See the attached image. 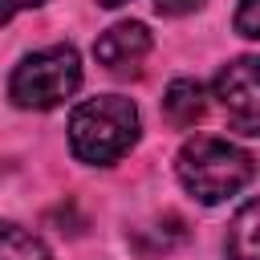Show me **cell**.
Here are the masks:
<instances>
[{"label": "cell", "instance_id": "8fae6325", "mask_svg": "<svg viewBox=\"0 0 260 260\" xmlns=\"http://www.w3.org/2000/svg\"><path fill=\"white\" fill-rule=\"evenodd\" d=\"M37 4H45V0H0V24L12 20V16L24 12V8H37Z\"/></svg>", "mask_w": 260, "mask_h": 260}, {"label": "cell", "instance_id": "9c48e42d", "mask_svg": "<svg viewBox=\"0 0 260 260\" xmlns=\"http://www.w3.org/2000/svg\"><path fill=\"white\" fill-rule=\"evenodd\" d=\"M256 4L260 0H240V8H236V32L240 37H260V24H256Z\"/></svg>", "mask_w": 260, "mask_h": 260}, {"label": "cell", "instance_id": "5b68a950", "mask_svg": "<svg viewBox=\"0 0 260 260\" xmlns=\"http://www.w3.org/2000/svg\"><path fill=\"white\" fill-rule=\"evenodd\" d=\"M146 53H150V32H146L142 20H122V24L106 28L93 45V57L110 73H134Z\"/></svg>", "mask_w": 260, "mask_h": 260}, {"label": "cell", "instance_id": "52a82bcc", "mask_svg": "<svg viewBox=\"0 0 260 260\" xmlns=\"http://www.w3.org/2000/svg\"><path fill=\"white\" fill-rule=\"evenodd\" d=\"M256 203L248 199L240 211H236V219L228 223V240H223V248H228V256L232 260H260V248H256Z\"/></svg>", "mask_w": 260, "mask_h": 260}, {"label": "cell", "instance_id": "277c9868", "mask_svg": "<svg viewBox=\"0 0 260 260\" xmlns=\"http://www.w3.org/2000/svg\"><path fill=\"white\" fill-rule=\"evenodd\" d=\"M215 98L236 122L240 134H260V89H256V57H236L215 77Z\"/></svg>", "mask_w": 260, "mask_h": 260}, {"label": "cell", "instance_id": "7a4b0ae2", "mask_svg": "<svg viewBox=\"0 0 260 260\" xmlns=\"http://www.w3.org/2000/svg\"><path fill=\"white\" fill-rule=\"evenodd\" d=\"M175 171H179V183L199 199V203H223L232 199L236 191H244L256 175V158L223 138H191L183 142L179 158H175Z\"/></svg>", "mask_w": 260, "mask_h": 260}, {"label": "cell", "instance_id": "3957f363", "mask_svg": "<svg viewBox=\"0 0 260 260\" xmlns=\"http://www.w3.org/2000/svg\"><path fill=\"white\" fill-rule=\"evenodd\" d=\"M81 85V61L73 45H49L41 53H28L8 81V98L20 110H53L65 98H73Z\"/></svg>", "mask_w": 260, "mask_h": 260}, {"label": "cell", "instance_id": "ba28073f", "mask_svg": "<svg viewBox=\"0 0 260 260\" xmlns=\"http://www.w3.org/2000/svg\"><path fill=\"white\" fill-rule=\"evenodd\" d=\"M0 260H53L45 240L32 236L20 223H4L0 219Z\"/></svg>", "mask_w": 260, "mask_h": 260}, {"label": "cell", "instance_id": "30bf717a", "mask_svg": "<svg viewBox=\"0 0 260 260\" xmlns=\"http://www.w3.org/2000/svg\"><path fill=\"white\" fill-rule=\"evenodd\" d=\"M203 0H154V8L162 12V16H187V12H195Z\"/></svg>", "mask_w": 260, "mask_h": 260}, {"label": "cell", "instance_id": "7c38bea8", "mask_svg": "<svg viewBox=\"0 0 260 260\" xmlns=\"http://www.w3.org/2000/svg\"><path fill=\"white\" fill-rule=\"evenodd\" d=\"M98 4H106V8H118V4H126V0H98Z\"/></svg>", "mask_w": 260, "mask_h": 260}, {"label": "cell", "instance_id": "8992f818", "mask_svg": "<svg viewBox=\"0 0 260 260\" xmlns=\"http://www.w3.org/2000/svg\"><path fill=\"white\" fill-rule=\"evenodd\" d=\"M162 110L175 126H195L203 118V85L191 81V77H179L167 85V98H162Z\"/></svg>", "mask_w": 260, "mask_h": 260}, {"label": "cell", "instance_id": "6da1fadb", "mask_svg": "<svg viewBox=\"0 0 260 260\" xmlns=\"http://www.w3.org/2000/svg\"><path fill=\"white\" fill-rule=\"evenodd\" d=\"M134 142H138V110L122 93L89 98L69 114V150L89 167L122 158Z\"/></svg>", "mask_w": 260, "mask_h": 260}]
</instances>
